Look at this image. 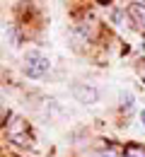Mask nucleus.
Instances as JSON below:
<instances>
[{"label": "nucleus", "mask_w": 145, "mask_h": 157, "mask_svg": "<svg viewBox=\"0 0 145 157\" xmlns=\"http://www.w3.org/2000/svg\"><path fill=\"white\" fill-rule=\"evenodd\" d=\"M121 157H145V150H143V147H138V145H128L126 152Z\"/></svg>", "instance_id": "obj_4"}, {"label": "nucleus", "mask_w": 145, "mask_h": 157, "mask_svg": "<svg viewBox=\"0 0 145 157\" xmlns=\"http://www.w3.org/2000/svg\"><path fill=\"white\" fill-rule=\"evenodd\" d=\"M111 17H114V22H119V27H121V29H124L126 22H128V15H126V10H116Z\"/></svg>", "instance_id": "obj_5"}, {"label": "nucleus", "mask_w": 145, "mask_h": 157, "mask_svg": "<svg viewBox=\"0 0 145 157\" xmlns=\"http://www.w3.org/2000/svg\"><path fill=\"white\" fill-rule=\"evenodd\" d=\"M70 92H73L75 101H80V104H97L99 97H102V92L94 85H87V82H75L70 87Z\"/></svg>", "instance_id": "obj_2"}, {"label": "nucleus", "mask_w": 145, "mask_h": 157, "mask_svg": "<svg viewBox=\"0 0 145 157\" xmlns=\"http://www.w3.org/2000/svg\"><path fill=\"white\" fill-rule=\"evenodd\" d=\"M128 15L135 20V24H138L140 29H145V5L143 2H133V5L128 7Z\"/></svg>", "instance_id": "obj_3"}, {"label": "nucleus", "mask_w": 145, "mask_h": 157, "mask_svg": "<svg viewBox=\"0 0 145 157\" xmlns=\"http://www.w3.org/2000/svg\"><path fill=\"white\" fill-rule=\"evenodd\" d=\"M140 123H143V128H145V109L140 111Z\"/></svg>", "instance_id": "obj_8"}, {"label": "nucleus", "mask_w": 145, "mask_h": 157, "mask_svg": "<svg viewBox=\"0 0 145 157\" xmlns=\"http://www.w3.org/2000/svg\"><path fill=\"white\" fill-rule=\"evenodd\" d=\"M48 70H51V60H48V56H44L41 51H36V48H32V51L24 53V75H27V78L41 80Z\"/></svg>", "instance_id": "obj_1"}, {"label": "nucleus", "mask_w": 145, "mask_h": 157, "mask_svg": "<svg viewBox=\"0 0 145 157\" xmlns=\"http://www.w3.org/2000/svg\"><path fill=\"white\" fill-rule=\"evenodd\" d=\"M97 157H121V155H119L116 150H102V152H99Z\"/></svg>", "instance_id": "obj_7"}, {"label": "nucleus", "mask_w": 145, "mask_h": 157, "mask_svg": "<svg viewBox=\"0 0 145 157\" xmlns=\"http://www.w3.org/2000/svg\"><path fill=\"white\" fill-rule=\"evenodd\" d=\"M121 104H124L126 109H131L133 106V94L131 92H121Z\"/></svg>", "instance_id": "obj_6"}]
</instances>
